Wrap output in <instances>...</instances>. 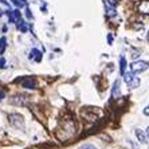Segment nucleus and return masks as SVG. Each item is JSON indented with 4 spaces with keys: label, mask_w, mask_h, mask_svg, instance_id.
<instances>
[{
    "label": "nucleus",
    "mask_w": 149,
    "mask_h": 149,
    "mask_svg": "<svg viewBox=\"0 0 149 149\" xmlns=\"http://www.w3.org/2000/svg\"><path fill=\"white\" fill-rule=\"evenodd\" d=\"M124 81L125 83H126V86L129 87V89H136V87L140 86V78L137 75H136L134 73H125L124 74Z\"/></svg>",
    "instance_id": "nucleus-1"
},
{
    "label": "nucleus",
    "mask_w": 149,
    "mask_h": 149,
    "mask_svg": "<svg viewBox=\"0 0 149 149\" xmlns=\"http://www.w3.org/2000/svg\"><path fill=\"white\" fill-rule=\"evenodd\" d=\"M149 69V62L148 61H134L130 63V70L132 73L139 74V73H144Z\"/></svg>",
    "instance_id": "nucleus-2"
},
{
    "label": "nucleus",
    "mask_w": 149,
    "mask_h": 149,
    "mask_svg": "<svg viewBox=\"0 0 149 149\" xmlns=\"http://www.w3.org/2000/svg\"><path fill=\"white\" fill-rule=\"evenodd\" d=\"M104 4H105V11H106V14H108L110 17L116 16L117 11H116L114 4H111L110 1H109V0H104Z\"/></svg>",
    "instance_id": "nucleus-3"
},
{
    "label": "nucleus",
    "mask_w": 149,
    "mask_h": 149,
    "mask_svg": "<svg viewBox=\"0 0 149 149\" xmlns=\"http://www.w3.org/2000/svg\"><path fill=\"white\" fill-rule=\"evenodd\" d=\"M137 10H139L140 14L148 15L149 16V0H142L140 1L139 6H137Z\"/></svg>",
    "instance_id": "nucleus-4"
},
{
    "label": "nucleus",
    "mask_w": 149,
    "mask_h": 149,
    "mask_svg": "<svg viewBox=\"0 0 149 149\" xmlns=\"http://www.w3.org/2000/svg\"><path fill=\"white\" fill-rule=\"evenodd\" d=\"M8 16H10V22L11 23H19L22 20L20 17V12L19 11H12V12H8Z\"/></svg>",
    "instance_id": "nucleus-5"
},
{
    "label": "nucleus",
    "mask_w": 149,
    "mask_h": 149,
    "mask_svg": "<svg viewBox=\"0 0 149 149\" xmlns=\"http://www.w3.org/2000/svg\"><path fill=\"white\" fill-rule=\"evenodd\" d=\"M136 136H137L139 141H140V142H142V144L148 142V137H146V133H144V132L141 130V129H136Z\"/></svg>",
    "instance_id": "nucleus-6"
},
{
    "label": "nucleus",
    "mask_w": 149,
    "mask_h": 149,
    "mask_svg": "<svg viewBox=\"0 0 149 149\" xmlns=\"http://www.w3.org/2000/svg\"><path fill=\"white\" fill-rule=\"evenodd\" d=\"M30 59H35L36 62H40V61H42V52L39 51V50H36V49L31 50V54H30Z\"/></svg>",
    "instance_id": "nucleus-7"
},
{
    "label": "nucleus",
    "mask_w": 149,
    "mask_h": 149,
    "mask_svg": "<svg viewBox=\"0 0 149 149\" xmlns=\"http://www.w3.org/2000/svg\"><path fill=\"white\" fill-rule=\"evenodd\" d=\"M24 87H28V89H35L36 87V82H35V79H31V78H26L24 82L22 83Z\"/></svg>",
    "instance_id": "nucleus-8"
},
{
    "label": "nucleus",
    "mask_w": 149,
    "mask_h": 149,
    "mask_svg": "<svg viewBox=\"0 0 149 149\" xmlns=\"http://www.w3.org/2000/svg\"><path fill=\"white\" fill-rule=\"evenodd\" d=\"M120 85H121V82L120 81H116L114 85H113V90H111V93H113V97H120Z\"/></svg>",
    "instance_id": "nucleus-9"
},
{
    "label": "nucleus",
    "mask_w": 149,
    "mask_h": 149,
    "mask_svg": "<svg viewBox=\"0 0 149 149\" xmlns=\"http://www.w3.org/2000/svg\"><path fill=\"white\" fill-rule=\"evenodd\" d=\"M125 67H126V61H125V56L121 55L120 56V73L122 75L125 74Z\"/></svg>",
    "instance_id": "nucleus-10"
},
{
    "label": "nucleus",
    "mask_w": 149,
    "mask_h": 149,
    "mask_svg": "<svg viewBox=\"0 0 149 149\" xmlns=\"http://www.w3.org/2000/svg\"><path fill=\"white\" fill-rule=\"evenodd\" d=\"M6 47H7V38L3 36V38L0 39V52H1V54L6 51Z\"/></svg>",
    "instance_id": "nucleus-11"
},
{
    "label": "nucleus",
    "mask_w": 149,
    "mask_h": 149,
    "mask_svg": "<svg viewBox=\"0 0 149 149\" xmlns=\"http://www.w3.org/2000/svg\"><path fill=\"white\" fill-rule=\"evenodd\" d=\"M17 24V28H19V30H20L22 32H26L27 31V24H24V23H23V22H19V23H16Z\"/></svg>",
    "instance_id": "nucleus-12"
},
{
    "label": "nucleus",
    "mask_w": 149,
    "mask_h": 149,
    "mask_svg": "<svg viewBox=\"0 0 149 149\" xmlns=\"http://www.w3.org/2000/svg\"><path fill=\"white\" fill-rule=\"evenodd\" d=\"M79 149H97L94 145H90V144H87V145H83V146H81Z\"/></svg>",
    "instance_id": "nucleus-13"
},
{
    "label": "nucleus",
    "mask_w": 149,
    "mask_h": 149,
    "mask_svg": "<svg viewBox=\"0 0 149 149\" xmlns=\"http://www.w3.org/2000/svg\"><path fill=\"white\" fill-rule=\"evenodd\" d=\"M12 3L15 6H17V7H22V1H19V0H12Z\"/></svg>",
    "instance_id": "nucleus-14"
},
{
    "label": "nucleus",
    "mask_w": 149,
    "mask_h": 149,
    "mask_svg": "<svg viewBox=\"0 0 149 149\" xmlns=\"http://www.w3.org/2000/svg\"><path fill=\"white\" fill-rule=\"evenodd\" d=\"M4 97H6V93H4V91H3V90H0V101L3 100V98H4Z\"/></svg>",
    "instance_id": "nucleus-15"
},
{
    "label": "nucleus",
    "mask_w": 149,
    "mask_h": 149,
    "mask_svg": "<svg viewBox=\"0 0 149 149\" xmlns=\"http://www.w3.org/2000/svg\"><path fill=\"white\" fill-rule=\"evenodd\" d=\"M144 114H145V116H149V106H146V108L144 109Z\"/></svg>",
    "instance_id": "nucleus-16"
},
{
    "label": "nucleus",
    "mask_w": 149,
    "mask_h": 149,
    "mask_svg": "<svg viewBox=\"0 0 149 149\" xmlns=\"http://www.w3.org/2000/svg\"><path fill=\"white\" fill-rule=\"evenodd\" d=\"M108 38H109V43H110V45H111V43H113V35H111V34H109V35H108Z\"/></svg>",
    "instance_id": "nucleus-17"
},
{
    "label": "nucleus",
    "mask_w": 149,
    "mask_h": 149,
    "mask_svg": "<svg viewBox=\"0 0 149 149\" xmlns=\"http://www.w3.org/2000/svg\"><path fill=\"white\" fill-rule=\"evenodd\" d=\"M27 16H28V19H32V14H31V11L27 8Z\"/></svg>",
    "instance_id": "nucleus-18"
},
{
    "label": "nucleus",
    "mask_w": 149,
    "mask_h": 149,
    "mask_svg": "<svg viewBox=\"0 0 149 149\" xmlns=\"http://www.w3.org/2000/svg\"><path fill=\"white\" fill-rule=\"evenodd\" d=\"M146 137H148V139H149V126H148V128H146Z\"/></svg>",
    "instance_id": "nucleus-19"
},
{
    "label": "nucleus",
    "mask_w": 149,
    "mask_h": 149,
    "mask_svg": "<svg viewBox=\"0 0 149 149\" xmlns=\"http://www.w3.org/2000/svg\"><path fill=\"white\" fill-rule=\"evenodd\" d=\"M148 40H149V32H148Z\"/></svg>",
    "instance_id": "nucleus-20"
},
{
    "label": "nucleus",
    "mask_w": 149,
    "mask_h": 149,
    "mask_svg": "<svg viewBox=\"0 0 149 149\" xmlns=\"http://www.w3.org/2000/svg\"><path fill=\"white\" fill-rule=\"evenodd\" d=\"M22 1H27V0H22Z\"/></svg>",
    "instance_id": "nucleus-21"
}]
</instances>
